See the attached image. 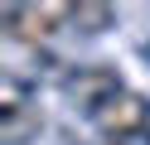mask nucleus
Wrapping results in <instances>:
<instances>
[{"instance_id":"nucleus-3","label":"nucleus","mask_w":150,"mask_h":145,"mask_svg":"<svg viewBox=\"0 0 150 145\" xmlns=\"http://www.w3.org/2000/svg\"><path fill=\"white\" fill-rule=\"evenodd\" d=\"M97 126H102L107 135H116V140L145 135V131H150V102H145L140 92H126V97H116V102L97 116Z\"/></svg>"},{"instance_id":"nucleus-2","label":"nucleus","mask_w":150,"mask_h":145,"mask_svg":"<svg viewBox=\"0 0 150 145\" xmlns=\"http://www.w3.org/2000/svg\"><path fill=\"white\" fill-rule=\"evenodd\" d=\"M0 19H5V34L39 44V39H53V34H63V29H73V5H63V0H44V5H5Z\"/></svg>"},{"instance_id":"nucleus-4","label":"nucleus","mask_w":150,"mask_h":145,"mask_svg":"<svg viewBox=\"0 0 150 145\" xmlns=\"http://www.w3.org/2000/svg\"><path fill=\"white\" fill-rule=\"evenodd\" d=\"M34 111H39L34 106V87L15 68H5L0 73V121H20V116H34Z\"/></svg>"},{"instance_id":"nucleus-1","label":"nucleus","mask_w":150,"mask_h":145,"mask_svg":"<svg viewBox=\"0 0 150 145\" xmlns=\"http://www.w3.org/2000/svg\"><path fill=\"white\" fill-rule=\"evenodd\" d=\"M63 97H68L73 111H82V116L97 121L116 97H126V82H121V73L107 68V63H82V68H73V73L63 77Z\"/></svg>"},{"instance_id":"nucleus-5","label":"nucleus","mask_w":150,"mask_h":145,"mask_svg":"<svg viewBox=\"0 0 150 145\" xmlns=\"http://www.w3.org/2000/svg\"><path fill=\"white\" fill-rule=\"evenodd\" d=\"M116 24V10L97 5V0H78L73 5V34H107Z\"/></svg>"},{"instance_id":"nucleus-6","label":"nucleus","mask_w":150,"mask_h":145,"mask_svg":"<svg viewBox=\"0 0 150 145\" xmlns=\"http://www.w3.org/2000/svg\"><path fill=\"white\" fill-rule=\"evenodd\" d=\"M39 126H44L39 111H34V116H20V121H0V145H24Z\"/></svg>"},{"instance_id":"nucleus-7","label":"nucleus","mask_w":150,"mask_h":145,"mask_svg":"<svg viewBox=\"0 0 150 145\" xmlns=\"http://www.w3.org/2000/svg\"><path fill=\"white\" fill-rule=\"evenodd\" d=\"M145 58H150V44H145Z\"/></svg>"}]
</instances>
